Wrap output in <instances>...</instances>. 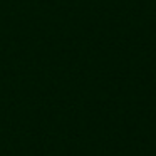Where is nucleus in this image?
Masks as SVG:
<instances>
[]
</instances>
